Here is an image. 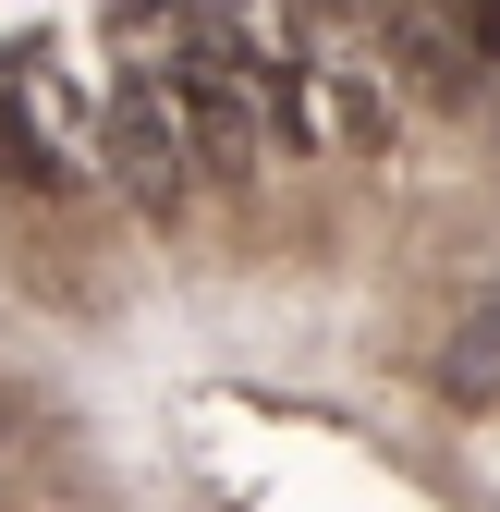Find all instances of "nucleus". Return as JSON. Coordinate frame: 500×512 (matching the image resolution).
I'll return each mask as SVG.
<instances>
[{
	"mask_svg": "<svg viewBox=\"0 0 500 512\" xmlns=\"http://www.w3.org/2000/svg\"><path fill=\"white\" fill-rule=\"evenodd\" d=\"M440 378L464 403H500V305H476L464 330H452V354H440Z\"/></svg>",
	"mask_w": 500,
	"mask_h": 512,
	"instance_id": "nucleus-2",
	"label": "nucleus"
},
{
	"mask_svg": "<svg viewBox=\"0 0 500 512\" xmlns=\"http://www.w3.org/2000/svg\"><path fill=\"white\" fill-rule=\"evenodd\" d=\"M98 171H110L147 220H183V196L208 183L196 135H183V110H171V86H159V61H122V86L98 98Z\"/></svg>",
	"mask_w": 500,
	"mask_h": 512,
	"instance_id": "nucleus-1",
	"label": "nucleus"
}]
</instances>
